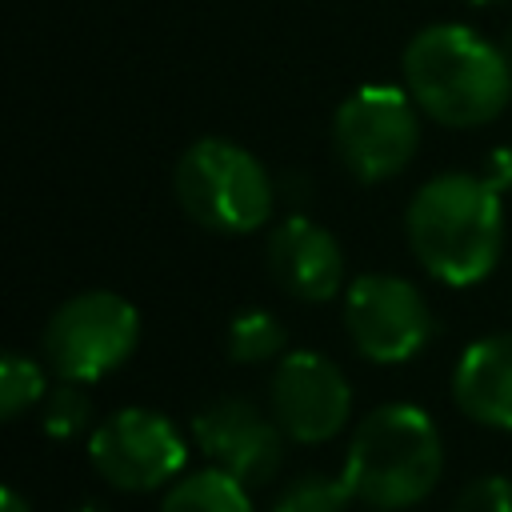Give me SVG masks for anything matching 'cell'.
<instances>
[{
  "mask_svg": "<svg viewBox=\"0 0 512 512\" xmlns=\"http://www.w3.org/2000/svg\"><path fill=\"white\" fill-rule=\"evenodd\" d=\"M332 148L340 164L364 184L400 176L420 148L412 92L396 84H360L348 92L332 116Z\"/></svg>",
  "mask_w": 512,
  "mask_h": 512,
  "instance_id": "cell-5",
  "label": "cell"
},
{
  "mask_svg": "<svg viewBox=\"0 0 512 512\" xmlns=\"http://www.w3.org/2000/svg\"><path fill=\"white\" fill-rule=\"evenodd\" d=\"M192 440L204 460L244 488L268 484L284 464V428L244 396H220L192 416Z\"/></svg>",
  "mask_w": 512,
  "mask_h": 512,
  "instance_id": "cell-10",
  "label": "cell"
},
{
  "mask_svg": "<svg viewBox=\"0 0 512 512\" xmlns=\"http://www.w3.org/2000/svg\"><path fill=\"white\" fill-rule=\"evenodd\" d=\"M160 512H252V500H248V488L220 472V468H196L188 476H180L164 500H160Z\"/></svg>",
  "mask_w": 512,
  "mask_h": 512,
  "instance_id": "cell-13",
  "label": "cell"
},
{
  "mask_svg": "<svg viewBox=\"0 0 512 512\" xmlns=\"http://www.w3.org/2000/svg\"><path fill=\"white\" fill-rule=\"evenodd\" d=\"M44 368L24 352H4L0 360V416L16 420L36 400H44Z\"/></svg>",
  "mask_w": 512,
  "mask_h": 512,
  "instance_id": "cell-17",
  "label": "cell"
},
{
  "mask_svg": "<svg viewBox=\"0 0 512 512\" xmlns=\"http://www.w3.org/2000/svg\"><path fill=\"white\" fill-rule=\"evenodd\" d=\"M484 172H440L416 188L404 228L408 248L428 276L468 288L492 276L504 252V208Z\"/></svg>",
  "mask_w": 512,
  "mask_h": 512,
  "instance_id": "cell-1",
  "label": "cell"
},
{
  "mask_svg": "<svg viewBox=\"0 0 512 512\" xmlns=\"http://www.w3.org/2000/svg\"><path fill=\"white\" fill-rule=\"evenodd\" d=\"M284 344H288L284 324L264 308H248V312L232 316V324L224 332V348L236 364H264V360L280 356Z\"/></svg>",
  "mask_w": 512,
  "mask_h": 512,
  "instance_id": "cell-14",
  "label": "cell"
},
{
  "mask_svg": "<svg viewBox=\"0 0 512 512\" xmlns=\"http://www.w3.org/2000/svg\"><path fill=\"white\" fill-rule=\"evenodd\" d=\"M72 512H108V508H104L100 500H80V504H76Z\"/></svg>",
  "mask_w": 512,
  "mask_h": 512,
  "instance_id": "cell-21",
  "label": "cell"
},
{
  "mask_svg": "<svg viewBox=\"0 0 512 512\" xmlns=\"http://www.w3.org/2000/svg\"><path fill=\"white\" fill-rule=\"evenodd\" d=\"M88 456L100 480L120 492H156L184 472L188 444L176 424L152 408H120L88 436Z\"/></svg>",
  "mask_w": 512,
  "mask_h": 512,
  "instance_id": "cell-8",
  "label": "cell"
},
{
  "mask_svg": "<svg viewBox=\"0 0 512 512\" xmlns=\"http://www.w3.org/2000/svg\"><path fill=\"white\" fill-rule=\"evenodd\" d=\"M140 344V312L108 288L64 300L44 324V356L60 380L96 384Z\"/></svg>",
  "mask_w": 512,
  "mask_h": 512,
  "instance_id": "cell-6",
  "label": "cell"
},
{
  "mask_svg": "<svg viewBox=\"0 0 512 512\" xmlns=\"http://www.w3.org/2000/svg\"><path fill=\"white\" fill-rule=\"evenodd\" d=\"M484 180L496 188V192H508L512 188V148H496L484 164Z\"/></svg>",
  "mask_w": 512,
  "mask_h": 512,
  "instance_id": "cell-19",
  "label": "cell"
},
{
  "mask_svg": "<svg viewBox=\"0 0 512 512\" xmlns=\"http://www.w3.org/2000/svg\"><path fill=\"white\" fill-rule=\"evenodd\" d=\"M356 500L348 476H324V472H304L292 476L280 496L272 500V512H348V504Z\"/></svg>",
  "mask_w": 512,
  "mask_h": 512,
  "instance_id": "cell-15",
  "label": "cell"
},
{
  "mask_svg": "<svg viewBox=\"0 0 512 512\" xmlns=\"http://www.w3.org/2000/svg\"><path fill=\"white\" fill-rule=\"evenodd\" d=\"M452 396L464 416L512 432V332L484 336L460 352Z\"/></svg>",
  "mask_w": 512,
  "mask_h": 512,
  "instance_id": "cell-12",
  "label": "cell"
},
{
  "mask_svg": "<svg viewBox=\"0 0 512 512\" xmlns=\"http://www.w3.org/2000/svg\"><path fill=\"white\" fill-rule=\"evenodd\" d=\"M500 48H504V56H508V60H512V24H508V28H504V36H500Z\"/></svg>",
  "mask_w": 512,
  "mask_h": 512,
  "instance_id": "cell-22",
  "label": "cell"
},
{
  "mask_svg": "<svg viewBox=\"0 0 512 512\" xmlns=\"http://www.w3.org/2000/svg\"><path fill=\"white\" fill-rule=\"evenodd\" d=\"M264 260L280 292L304 304H324L344 292V252L336 236L308 216H288L284 224H276Z\"/></svg>",
  "mask_w": 512,
  "mask_h": 512,
  "instance_id": "cell-11",
  "label": "cell"
},
{
  "mask_svg": "<svg viewBox=\"0 0 512 512\" xmlns=\"http://www.w3.org/2000/svg\"><path fill=\"white\" fill-rule=\"evenodd\" d=\"M444 472V444L436 420L416 404L372 408L348 444L344 476L360 504L400 512L432 496Z\"/></svg>",
  "mask_w": 512,
  "mask_h": 512,
  "instance_id": "cell-3",
  "label": "cell"
},
{
  "mask_svg": "<svg viewBox=\"0 0 512 512\" xmlns=\"http://www.w3.org/2000/svg\"><path fill=\"white\" fill-rule=\"evenodd\" d=\"M40 424L52 440H72V436L88 432L92 428V400H88L84 384L60 380L56 388H48L40 400Z\"/></svg>",
  "mask_w": 512,
  "mask_h": 512,
  "instance_id": "cell-16",
  "label": "cell"
},
{
  "mask_svg": "<svg viewBox=\"0 0 512 512\" xmlns=\"http://www.w3.org/2000/svg\"><path fill=\"white\" fill-rule=\"evenodd\" d=\"M468 4H496V0H468Z\"/></svg>",
  "mask_w": 512,
  "mask_h": 512,
  "instance_id": "cell-23",
  "label": "cell"
},
{
  "mask_svg": "<svg viewBox=\"0 0 512 512\" xmlns=\"http://www.w3.org/2000/svg\"><path fill=\"white\" fill-rule=\"evenodd\" d=\"M448 512H512V480L496 472L476 476L456 492Z\"/></svg>",
  "mask_w": 512,
  "mask_h": 512,
  "instance_id": "cell-18",
  "label": "cell"
},
{
  "mask_svg": "<svg viewBox=\"0 0 512 512\" xmlns=\"http://www.w3.org/2000/svg\"><path fill=\"white\" fill-rule=\"evenodd\" d=\"M416 108L448 128L492 124L512 104V60L464 24L420 28L400 60Z\"/></svg>",
  "mask_w": 512,
  "mask_h": 512,
  "instance_id": "cell-2",
  "label": "cell"
},
{
  "mask_svg": "<svg viewBox=\"0 0 512 512\" xmlns=\"http://www.w3.org/2000/svg\"><path fill=\"white\" fill-rule=\"evenodd\" d=\"M268 404L288 440L320 444L344 432L352 416V384L336 360L300 348L276 364L268 384Z\"/></svg>",
  "mask_w": 512,
  "mask_h": 512,
  "instance_id": "cell-9",
  "label": "cell"
},
{
  "mask_svg": "<svg viewBox=\"0 0 512 512\" xmlns=\"http://www.w3.org/2000/svg\"><path fill=\"white\" fill-rule=\"evenodd\" d=\"M344 328L364 360L404 364L432 340V308L412 280L364 272L344 288Z\"/></svg>",
  "mask_w": 512,
  "mask_h": 512,
  "instance_id": "cell-7",
  "label": "cell"
},
{
  "mask_svg": "<svg viewBox=\"0 0 512 512\" xmlns=\"http://www.w3.org/2000/svg\"><path fill=\"white\" fill-rule=\"evenodd\" d=\"M172 188L180 208L208 232L244 236L256 232L276 204L268 168L236 140L204 136L176 160Z\"/></svg>",
  "mask_w": 512,
  "mask_h": 512,
  "instance_id": "cell-4",
  "label": "cell"
},
{
  "mask_svg": "<svg viewBox=\"0 0 512 512\" xmlns=\"http://www.w3.org/2000/svg\"><path fill=\"white\" fill-rule=\"evenodd\" d=\"M0 512H32V508H28V500L16 488H4L0 492Z\"/></svg>",
  "mask_w": 512,
  "mask_h": 512,
  "instance_id": "cell-20",
  "label": "cell"
}]
</instances>
